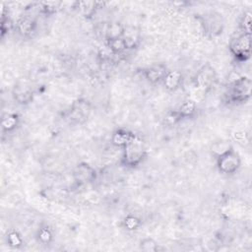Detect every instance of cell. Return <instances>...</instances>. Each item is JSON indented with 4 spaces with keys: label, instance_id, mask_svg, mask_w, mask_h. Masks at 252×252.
I'll return each instance as SVG.
<instances>
[{
    "label": "cell",
    "instance_id": "obj_1",
    "mask_svg": "<svg viewBox=\"0 0 252 252\" xmlns=\"http://www.w3.org/2000/svg\"><path fill=\"white\" fill-rule=\"evenodd\" d=\"M252 82L247 76H239L233 79L228 86L225 94L226 102L228 104L246 103L251 98Z\"/></svg>",
    "mask_w": 252,
    "mask_h": 252
},
{
    "label": "cell",
    "instance_id": "obj_2",
    "mask_svg": "<svg viewBox=\"0 0 252 252\" xmlns=\"http://www.w3.org/2000/svg\"><path fill=\"white\" fill-rule=\"evenodd\" d=\"M147 158V151L141 137L136 135L130 144L122 149L121 162L125 167L136 168Z\"/></svg>",
    "mask_w": 252,
    "mask_h": 252
},
{
    "label": "cell",
    "instance_id": "obj_3",
    "mask_svg": "<svg viewBox=\"0 0 252 252\" xmlns=\"http://www.w3.org/2000/svg\"><path fill=\"white\" fill-rule=\"evenodd\" d=\"M216 166L221 174L232 175L240 168L241 158L232 147H229L217 156Z\"/></svg>",
    "mask_w": 252,
    "mask_h": 252
},
{
    "label": "cell",
    "instance_id": "obj_4",
    "mask_svg": "<svg viewBox=\"0 0 252 252\" xmlns=\"http://www.w3.org/2000/svg\"><path fill=\"white\" fill-rule=\"evenodd\" d=\"M228 49L236 62L244 63L251 57V35L239 33L232 37L228 44Z\"/></svg>",
    "mask_w": 252,
    "mask_h": 252
},
{
    "label": "cell",
    "instance_id": "obj_5",
    "mask_svg": "<svg viewBox=\"0 0 252 252\" xmlns=\"http://www.w3.org/2000/svg\"><path fill=\"white\" fill-rule=\"evenodd\" d=\"M201 22V27L205 34L216 37L222 33L224 29V20L220 13L211 11L204 16L198 17Z\"/></svg>",
    "mask_w": 252,
    "mask_h": 252
},
{
    "label": "cell",
    "instance_id": "obj_6",
    "mask_svg": "<svg viewBox=\"0 0 252 252\" xmlns=\"http://www.w3.org/2000/svg\"><path fill=\"white\" fill-rule=\"evenodd\" d=\"M92 104L88 99L78 98L66 112V119L71 123H84L90 117Z\"/></svg>",
    "mask_w": 252,
    "mask_h": 252
},
{
    "label": "cell",
    "instance_id": "obj_7",
    "mask_svg": "<svg viewBox=\"0 0 252 252\" xmlns=\"http://www.w3.org/2000/svg\"><path fill=\"white\" fill-rule=\"evenodd\" d=\"M217 82V72L210 64L204 65L196 74L195 87L199 90L207 93L209 92Z\"/></svg>",
    "mask_w": 252,
    "mask_h": 252
},
{
    "label": "cell",
    "instance_id": "obj_8",
    "mask_svg": "<svg viewBox=\"0 0 252 252\" xmlns=\"http://www.w3.org/2000/svg\"><path fill=\"white\" fill-rule=\"evenodd\" d=\"M73 177L79 184H87L94 182L97 177L95 168L88 162L82 161L73 168Z\"/></svg>",
    "mask_w": 252,
    "mask_h": 252
},
{
    "label": "cell",
    "instance_id": "obj_9",
    "mask_svg": "<svg viewBox=\"0 0 252 252\" xmlns=\"http://www.w3.org/2000/svg\"><path fill=\"white\" fill-rule=\"evenodd\" d=\"M36 28H37L36 19L31 14L21 16L15 24V29L17 32L23 37L31 36L35 32Z\"/></svg>",
    "mask_w": 252,
    "mask_h": 252
},
{
    "label": "cell",
    "instance_id": "obj_10",
    "mask_svg": "<svg viewBox=\"0 0 252 252\" xmlns=\"http://www.w3.org/2000/svg\"><path fill=\"white\" fill-rule=\"evenodd\" d=\"M12 97L20 105L30 104L34 97L33 91L29 86L20 83L16 84L12 89Z\"/></svg>",
    "mask_w": 252,
    "mask_h": 252
},
{
    "label": "cell",
    "instance_id": "obj_11",
    "mask_svg": "<svg viewBox=\"0 0 252 252\" xmlns=\"http://www.w3.org/2000/svg\"><path fill=\"white\" fill-rule=\"evenodd\" d=\"M167 71L168 69L163 63H157L144 68L142 73L148 82L152 84H158L162 82Z\"/></svg>",
    "mask_w": 252,
    "mask_h": 252
},
{
    "label": "cell",
    "instance_id": "obj_12",
    "mask_svg": "<svg viewBox=\"0 0 252 252\" xmlns=\"http://www.w3.org/2000/svg\"><path fill=\"white\" fill-rule=\"evenodd\" d=\"M74 8H76L79 13L86 19H91L95 15L97 10L105 5V2L98 1H76L74 2Z\"/></svg>",
    "mask_w": 252,
    "mask_h": 252
},
{
    "label": "cell",
    "instance_id": "obj_13",
    "mask_svg": "<svg viewBox=\"0 0 252 252\" xmlns=\"http://www.w3.org/2000/svg\"><path fill=\"white\" fill-rule=\"evenodd\" d=\"M137 134L134 132L125 129V128H118L116 129L111 135V144L114 147L124 149L128 144L132 142V140L136 137Z\"/></svg>",
    "mask_w": 252,
    "mask_h": 252
},
{
    "label": "cell",
    "instance_id": "obj_14",
    "mask_svg": "<svg viewBox=\"0 0 252 252\" xmlns=\"http://www.w3.org/2000/svg\"><path fill=\"white\" fill-rule=\"evenodd\" d=\"M161 83L166 91L176 92L182 86L183 75L178 70H168Z\"/></svg>",
    "mask_w": 252,
    "mask_h": 252
},
{
    "label": "cell",
    "instance_id": "obj_15",
    "mask_svg": "<svg viewBox=\"0 0 252 252\" xmlns=\"http://www.w3.org/2000/svg\"><path fill=\"white\" fill-rule=\"evenodd\" d=\"M102 28L100 30L104 39L109 38H115V37H122L125 33V27L117 21L114 22H107V23H101Z\"/></svg>",
    "mask_w": 252,
    "mask_h": 252
},
{
    "label": "cell",
    "instance_id": "obj_16",
    "mask_svg": "<svg viewBox=\"0 0 252 252\" xmlns=\"http://www.w3.org/2000/svg\"><path fill=\"white\" fill-rule=\"evenodd\" d=\"M21 118L18 113L4 112L1 116V128L4 133L14 132L20 125Z\"/></svg>",
    "mask_w": 252,
    "mask_h": 252
},
{
    "label": "cell",
    "instance_id": "obj_17",
    "mask_svg": "<svg viewBox=\"0 0 252 252\" xmlns=\"http://www.w3.org/2000/svg\"><path fill=\"white\" fill-rule=\"evenodd\" d=\"M176 110L182 120L192 118L197 112V102L193 98H186L179 104Z\"/></svg>",
    "mask_w": 252,
    "mask_h": 252
},
{
    "label": "cell",
    "instance_id": "obj_18",
    "mask_svg": "<svg viewBox=\"0 0 252 252\" xmlns=\"http://www.w3.org/2000/svg\"><path fill=\"white\" fill-rule=\"evenodd\" d=\"M105 46L113 55H122L128 49V45L123 36L106 39Z\"/></svg>",
    "mask_w": 252,
    "mask_h": 252
},
{
    "label": "cell",
    "instance_id": "obj_19",
    "mask_svg": "<svg viewBox=\"0 0 252 252\" xmlns=\"http://www.w3.org/2000/svg\"><path fill=\"white\" fill-rule=\"evenodd\" d=\"M54 235L51 227L48 224H41L36 230L35 239L42 245H49L53 241Z\"/></svg>",
    "mask_w": 252,
    "mask_h": 252
},
{
    "label": "cell",
    "instance_id": "obj_20",
    "mask_svg": "<svg viewBox=\"0 0 252 252\" xmlns=\"http://www.w3.org/2000/svg\"><path fill=\"white\" fill-rule=\"evenodd\" d=\"M6 243L13 249H19L24 245V238L18 230L10 229L6 234Z\"/></svg>",
    "mask_w": 252,
    "mask_h": 252
},
{
    "label": "cell",
    "instance_id": "obj_21",
    "mask_svg": "<svg viewBox=\"0 0 252 252\" xmlns=\"http://www.w3.org/2000/svg\"><path fill=\"white\" fill-rule=\"evenodd\" d=\"M61 2H38L36 3L37 12L44 16H51L57 13Z\"/></svg>",
    "mask_w": 252,
    "mask_h": 252
},
{
    "label": "cell",
    "instance_id": "obj_22",
    "mask_svg": "<svg viewBox=\"0 0 252 252\" xmlns=\"http://www.w3.org/2000/svg\"><path fill=\"white\" fill-rule=\"evenodd\" d=\"M251 23H252V13L250 10H246L242 13L239 19V30L240 33L251 35Z\"/></svg>",
    "mask_w": 252,
    "mask_h": 252
},
{
    "label": "cell",
    "instance_id": "obj_23",
    "mask_svg": "<svg viewBox=\"0 0 252 252\" xmlns=\"http://www.w3.org/2000/svg\"><path fill=\"white\" fill-rule=\"evenodd\" d=\"M121 224L124 229L128 231H134L140 228V226L142 225V220L135 215H127L123 218Z\"/></svg>",
    "mask_w": 252,
    "mask_h": 252
},
{
    "label": "cell",
    "instance_id": "obj_24",
    "mask_svg": "<svg viewBox=\"0 0 252 252\" xmlns=\"http://www.w3.org/2000/svg\"><path fill=\"white\" fill-rule=\"evenodd\" d=\"M139 248L145 252H158L159 251V244L152 237H145L140 240Z\"/></svg>",
    "mask_w": 252,
    "mask_h": 252
},
{
    "label": "cell",
    "instance_id": "obj_25",
    "mask_svg": "<svg viewBox=\"0 0 252 252\" xmlns=\"http://www.w3.org/2000/svg\"><path fill=\"white\" fill-rule=\"evenodd\" d=\"M3 7V5H2ZM1 24H0V32H1V37H3L6 33H8L11 30H13L15 28V24L13 23V21L11 20V18L6 15L5 13V9L3 7L2 9V14H1Z\"/></svg>",
    "mask_w": 252,
    "mask_h": 252
},
{
    "label": "cell",
    "instance_id": "obj_26",
    "mask_svg": "<svg viewBox=\"0 0 252 252\" xmlns=\"http://www.w3.org/2000/svg\"><path fill=\"white\" fill-rule=\"evenodd\" d=\"M180 121H182V118L180 117L179 113L177 112L176 109L173 110H169L165 116L163 117V124L166 126H174L176 124H178Z\"/></svg>",
    "mask_w": 252,
    "mask_h": 252
}]
</instances>
